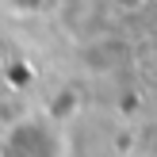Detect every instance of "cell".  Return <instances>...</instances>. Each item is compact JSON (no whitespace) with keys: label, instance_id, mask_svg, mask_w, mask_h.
<instances>
[{"label":"cell","instance_id":"2","mask_svg":"<svg viewBox=\"0 0 157 157\" xmlns=\"http://www.w3.org/2000/svg\"><path fill=\"white\" fill-rule=\"evenodd\" d=\"M138 157H157V153H150V150H146V153H138Z\"/></svg>","mask_w":157,"mask_h":157},{"label":"cell","instance_id":"1","mask_svg":"<svg viewBox=\"0 0 157 157\" xmlns=\"http://www.w3.org/2000/svg\"><path fill=\"white\" fill-rule=\"evenodd\" d=\"M0 157H73V142L58 119L27 111L0 130Z\"/></svg>","mask_w":157,"mask_h":157}]
</instances>
